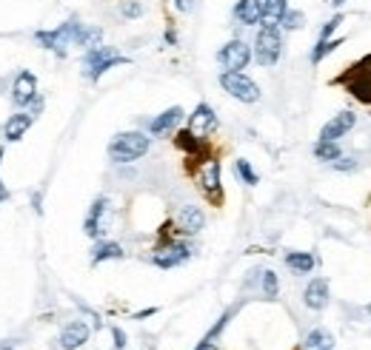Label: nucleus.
<instances>
[{"label":"nucleus","instance_id":"f257e3e1","mask_svg":"<svg viewBox=\"0 0 371 350\" xmlns=\"http://www.w3.org/2000/svg\"><path fill=\"white\" fill-rule=\"evenodd\" d=\"M152 148V137L143 131H120L114 134L109 143V159L118 162V166H129V162L143 159Z\"/></svg>","mask_w":371,"mask_h":350},{"label":"nucleus","instance_id":"f03ea898","mask_svg":"<svg viewBox=\"0 0 371 350\" xmlns=\"http://www.w3.org/2000/svg\"><path fill=\"white\" fill-rule=\"evenodd\" d=\"M132 60L126 57V55H120L114 46H95V49H89L86 55H83V75L91 80V83H98L109 68H114V66H129Z\"/></svg>","mask_w":371,"mask_h":350},{"label":"nucleus","instance_id":"7ed1b4c3","mask_svg":"<svg viewBox=\"0 0 371 350\" xmlns=\"http://www.w3.org/2000/svg\"><path fill=\"white\" fill-rule=\"evenodd\" d=\"M83 26V23L78 17H69L66 23H60L57 29H40L35 32V40L43 46V49L55 52L57 57H66V49L69 46H75V37H78V29Z\"/></svg>","mask_w":371,"mask_h":350},{"label":"nucleus","instance_id":"20e7f679","mask_svg":"<svg viewBox=\"0 0 371 350\" xmlns=\"http://www.w3.org/2000/svg\"><path fill=\"white\" fill-rule=\"evenodd\" d=\"M197 188L212 205H223V179H220V159L208 154L200 166L194 168Z\"/></svg>","mask_w":371,"mask_h":350},{"label":"nucleus","instance_id":"39448f33","mask_svg":"<svg viewBox=\"0 0 371 350\" xmlns=\"http://www.w3.org/2000/svg\"><path fill=\"white\" fill-rule=\"evenodd\" d=\"M251 55L263 68H271L277 66L283 55V35L280 29H269V26H260L257 37H254V46H251Z\"/></svg>","mask_w":371,"mask_h":350},{"label":"nucleus","instance_id":"423d86ee","mask_svg":"<svg viewBox=\"0 0 371 350\" xmlns=\"http://www.w3.org/2000/svg\"><path fill=\"white\" fill-rule=\"evenodd\" d=\"M192 253H194V248H192L189 240H172V237L166 240V237H163V242H160V245L154 248V253H152V262H154L157 268L169 271V268L183 265L186 260H192Z\"/></svg>","mask_w":371,"mask_h":350},{"label":"nucleus","instance_id":"0eeeda50","mask_svg":"<svg viewBox=\"0 0 371 350\" xmlns=\"http://www.w3.org/2000/svg\"><path fill=\"white\" fill-rule=\"evenodd\" d=\"M220 86H223V91L228 97H235V100H240V103H257L260 100V86L254 83L246 72H223L220 75Z\"/></svg>","mask_w":371,"mask_h":350},{"label":"nucleus","instance_id":"6e6552de","mask_svg":"<svg viewBox=\"0 0 371 350\" xmlns=\"http://www.w3.org/2000/svg\"><path fill=\"white\" fill-rule=\"evenodd\" d=\"M251 60H254L251 46H248L246 40H240V37L228 40L223 49L217 52V63L223 66V72H243V68H246Z\"/></svg>","mask_w":371,"mask_h":350},{"label":"nucleus","instance_id":"1a4fd4ad","mask_svg":"<svg viewBox=\"0 0 371 350\" xmlns=\"http://www.w3.org/2000/svg\"><path fill=\"white\" fill-rule=\"evenodd\" d=\"M186 128H189L194 137L200 139H208L215 131H217V114L208 103H197L194 111L189 114V120H186Z\"/></svg>","mask_w":371,"mask_h":350},{"label":"nucleus","instance_id":"9d476101","mask_svg":"<svg viewBox=\"0 0 371 350\" xmlns=\"http://www.w3.org/2000/svg\"><path fill=\"white\" fill-rule=\"evenodd\" d=\"M37 100V77L32 72H20L12 83V103L17 108H26Z\"/></svg>","mask_w":371,"mask_h":350},{"label":"nucleus","instance_id":"9b49d317","mask_svg":"<svg viewBox=\"0 0 371 350\" xmlns=\"http://www.w3.org/2000/svg\"><path fill=\"white\" fill-rule=\"evenodd\" d=\"M357 126V114L354 111H340L334 114L332 120L320 128V139H332V143H340V139L349 134Z\"/></svg>","mask_w":371,"mask_h":350},{"label":"nucleus","instance_id":"f8f14e48","mask_svg":"<svg viewBox=\"0 0 371 350\" xmlns=\"http://www.w3.org/2000/svg\"><path fill=\"white\" fill-rule=\"evenodd\" d=\"M206 225V214L200 211L197 205H183L177 211V220H174V231L183 233V237H194V233H200Z\"/></svg>","mask_w":371,"mask_h":350},{"label":"nucleus","instance_id":"ddd939ff","mask_svg":"<svg viewBox=\"0 0 371 350\" xmlns=\"http://www.w3.org/2000/svg\"><path fill=\"white\" fill-rule=\"evenodd\" d=\"M106 211H109V200H106V197H98L95 202H91L89 214H86V220H83L86 237L100 240V233L106 231Z\"/></svg>","mask_w":371,"mask_h":350},{"label":"nucleus","instance_id":"4468645a","mask_svg":"<svg viewBox=\"0 0 371 350\" xmlns=\"http://www.w3.org/2000/svg\"><path fill=\"white\" fill-rule=\"evenodd\" d=\"M183 117H186V111L180 108V106H172V108H166L163 114H157L154 120H149V134L152 137H166V134H172V131H177V126L183 123Z\"/></svg>","mask_w":371,"mask_h":350},{"label":"nucleus","instance_id":"2eb2a0df","mask_svg":"<svg viewBox=\"0 0 371 350\" xmlns=\"http://www.w3.org/2000/svg\"><path fill=\"white\" fill-rule=\"evenodd\" d=\"M329 299H332L329 279L314 276L311 282L306 285V291H303V302H306V308H311V311H323V308L329 305Z\"/></svg>","mask_w":371,"mask_h":350},{"label":"nucleus","instance_id":"dca6fc26","mask_svg":"<svg viewBox=\"0 0 371 350\" xmlns=\"http://www.w3.org/2000/svg\"><path fill=\"white\" fill-rule=\"evenodd\" d=\"M89 336H91L89 324H86L83 319H75V322H69L66 328H63V333H60V347H63V350H78V347H83V344L89 342Z\"/></svg>","mask_w":371,"mask_h":350},{"label":"nucleus","instance_id":"f3484780","mask_svg":"<svg viewBox=\"0 0 371 350\" xmlns=\"http://www.w3.org/2000/svg\"><path fill=\"white\" fill-rule=\"evenodd\" d=\"M231 17H235V23H240V26H257L263 17L260 0H237L235 9H231Z\"/></svg>","mask_w":371,"mask_h":350},{"label":"nucleus","instance_id":"a211bd4d","mask_svg":"<svg viewBox=\"0 0 371 350\" xmlns=\"http://www.w3.org/2000/svg\"><path fill=\"white\" fill-rule=\"evenodd\" d=\"M32 123H35V114H32V111L12 114V117H9V123H6V128H3L6 143H17V139H23V134H26V131L32 128Z\"/></svg>","mask_w":371,"mask_h":350},{"label":"nucleus","instance_id":"6ab92c4d","mask_svg":"<svg viewBox=\"0 0 371 350\" xmlns=\"http://www.w3.org/2000/svg\"><path fill=\"white\" fill-rule=\"evenodd\" d=\"M263 6V17H260V26L269 29H280V20L289 12V0H260Z\"/></svg>","mask_w":371,"mask_h":350},{"label":"nucleus","instance_id":"aec40b11","mask_svg":"<svg viewBox=\"0 0 371 350\" xmlns=\"http://www.w3.org/2000/svg\"><path fill=\"white\" fill-rule=\"evenodd\" d=\"M126 251L123 245L111 242V240H98L95 248H91V265H100V262H109V260H123Z\"/></svg>","mask_w":371,"mask_h":350},{"label":"nucleus","instance_id":"412c9836","mask_svg":"<svg viewBox=\"0 0 371 350\" xmlns=\"http://www.w3.org/2000/svg\"><path fill=\"white\" fill-rule=\"evenodd\" d=\"M283 260H286V265H289L294 273H311L314 265H317L314 253H309V251H289Z\"/></svg>","mask_w":371,"mask_h":350},{"label":"nucleus","instance_id":"4be33fe9","mask_svg":"<svg viewBox=\"0 0 371 350\" xmlns=\"http://www.w3.org/2000/svg\"><path fill=\"white\" fill-rule=\"evenodd\" d=\"M100 40H103V29L100 26H83L78 29V37H75V46H80V49H95V46H100Z\"/></svg>","mask_w":371,"mask_h":350},{"label":"nucleus","instance_id":"5701e85b","mask_svg":"<svg viewBox=\"0 0 371 350\" xmlns=\"http://www.w3.org/2000/svg\"><path fill=\"white\" fill-rule=\"evenodd\" d=\"M332 344H334L332 333L320 331V328L309 331V333H306V339H303V350H332Z\"/></svg>","mask_w":371,"mask_h":350},{"label":"nucleus","instance_id":"b1692460","mask_svg":"<svg viewBox=\"0 0 371 350\" xmlns=\"http://www.w3.org/2000/svg\"><path fill=\"white\" fill-rule=\"evenodd\" d=\"M314 157L320 159V162H332L334 159H340L343 157V148H340V143H332V139H317V146H314Z\"/></svg>","mask_w":371,"mask_h":350},{"label":"nucleus","instance_id":"393cba45","mask_svg":"<svg viewBox=\"0 0 371 350\" xmlns=\"http://www.w3.org/2000/svg\"><path fill=\"white\" fill-rule=\"evenodd\" d=\"M337 46H343V37H329V40H317V46L311 49V63H320L323 57H329L332 52H337Z\"/></svg>","mask_w":371,"mask_h":350},{"label":"nucleus","instance_id":"a878e982","mask_svg":"<svg viewBox=\"0 0 371 350\" xmlns=\"http://www.w3.org/2000/svg\"><path fill=\"white\" fill-rule=\"evenodd\" d=\"M303 26H306V14L297 12V9H289V12L283 14V20H280V29H283V32H300Z\"/></svg>","mask_w":371,"mask_h":350},{"label":"nucleus","instance_id":"bb28decb","mask_svg":"<svg viewBox=\"0 0 371 350\" xmlns=\"http://www.w3.org/2000/svg\"><path fill=\"white\" fill-rule=\"evenodd\" d=\"M260 291H263V296L277 299V293H280V282H277L274 271H260Z\"/></svg>","mask_w":371,"mask_h":350},{"label":"nucleus","instance_id":"cd10ccee","mask_svg":"<svg viewBox=\"0 0 371 350\" xmlns=\"http://www.w3.org/2000/svg\"><path fill=\"white\" fill-rule=\"evenodd\" d=\"M235 174H237L240 182H246V185H257V182H260L257 171L251 168V162H248V159H235Z\"/></svg>","mask_w":371,"mask_h":350},{"label":"nucleus","instance_id":"c85d7f7f","mask_svg":"<svg viewBox=\"0 0 371 350\" xmlns=\"http://www.w3.org/2000/svg\"><path fill=\"white\" fill-rule=\"evenodd\" d=\"M120 14H123L126 20L141 17V14H143V3H137V0H123V3H120Z\"/></svg>","mask_w":371,"mask_h":350},{"label":"nucleus","instance_id":"c756f323","mask_svg":"<svg viewBox=\"0 0 371 350\" xmlns=\"http://www.w3.org/2000/svg\"><path fill=\"white\" fill-rule=\"evenodd\" d=\"M340 23H343V14L337 12L334 17H329L326 23H323V29H320V37H317V40H329V37L337 32V26H340Z\"/></svg>","mask_w":371,"mask_h":350},{"label":"nucleus","instance_id":"7c9ffc66","mask_svg":"<svg viewBox=\"0 0 371 350\" xmlns=\"http://www.w3.org/2000/svg\"><path fill=\"white\" fill-rule=\"evenodd\" d=\"M332 168H337V171H354V168H357V157L343 154L340 159H334V162H332Z\"/></svg>","mask_w":371,"mask_h":350},{"label":"nucleus","instance_id":"2f4dec72","mask_svg":"<svg viewBox=\"0 0 371 350\" xmlns=\"http://www.w3.org/2000/svg\"><path fill=\"white\" fill-rule=\"evenodd\" d=\"M111 336H114V350H123L126 347V333L120 328H111Z\"/></svg>","mask_w":371,"mask_h":350},{"label":"nucleus","instance_id":"473e14b6","mask_svg":"<svg viewBox=\"0 0 371 350\" xmlns=\"http://www.w3.org/2000/svg\"><path fill=\"white\" fill-rule=\"evenodd\" d=\"M174 9L177 12H192L194 9V0H174Z\"/></svg>","mask_w":371,"mask_h":350},{"label":"nucleus","instance_id":"72a5a7b5","mask_svg":"<svg viewBox=\"0 0 371 350\" xmlns=\"http://www.w3.org/2000/svg\"><path fill=\"white\" fill-rule=\"evenodd\" d=\"M194 350H217V347H215V342H208V339H203V342H200V344H197Z\"/></svg>","mask_w":371,"mask_h":350},{"label":"nucleus","instance_id":"f704fd0d","mask_svg":"<svg viewBox=\"0 0 371 350\" xmlns=\"http://www.w3.org/2000/svg\"><path fill=\"white\" fill-rule=\"evenodd\" d=\"M154 313H157V308H146L141 313H134V319H146V316H154Z\"/></svg>","mask_w":371,"mask_h":350},{"label":"nucleus","instance_id":"c9c22d12","mask_svg":"<svg viewBox=\"0 0 371 350\" xmlns=\"http://www.w3.org/2000/svg\"><path fill=\"white\" fill-rule=\"evenodd\" d=\"M166 43H169V46L177 43V32H174V29H166Z\"/></svg>","mask_w":371,"mask_h":350},{"label":"nucleus","instance_id":"e433bc0d","mask_svg":"<svg viewBox=\"0 0 371 350\" xmlns=\"http://www.w3.org/2000/svg\"><path fill=\"white\" fill-rule=\"evenodd\" d=\"M3 200H9V188L3 185V179H0V202H3Z\"/></svg>","mask_w":371,"mask_h":350},{"label":"nucleus","instance_id":"4c0bfd02","mask_svg":"<svg viewBox=\"0 0 371 350\" xmlns=\"http://www.w3.org/2000/svg\"><path fill=\"white\" fill-rule=\"evenodd\" d=\"M343 3H349V0H332V6H334V9H340Z\"/></svg>","mask_w":371,"mask_h":350},{"label":"nucleus","instance_id":"58836bf2","mask_svg":"<svg viewBox=\"0 0 371 350\" xmlns=\"http://www.w3.org/2000/svg\"><path fill=\"white\" fill-rule=\"evenodd\" d=\"M365 313H368V316H371V302H368V308H365Z\"/></svg>","mask_w":371,"mask_h":350},{"label":"nucleus","instance_id":"ea45409f","mask_svg":"<svg viewBox=\"0 0 371 350\" xmlns=\"http://www.w3.org/2000/svg\"><path fill=\"white\" fill-rule=\"evenodd\" d=\"M0 162H3V148H0Z\"/></svg>","mask_w":371,"mask_h":350},{"label":"nucleus","instance_id":"a19ab883","mask_svg":"<svg viewBox=\"0 0 371 350\" xmlns=\"http://www.w3.org/2000/svg\"><path fill=\"white\" fill-rule=\"evenodd\" d=\"M0 91H3V86H0Z\"/></svg>","mask_w":371,"mask_h":350}]
</instances>
